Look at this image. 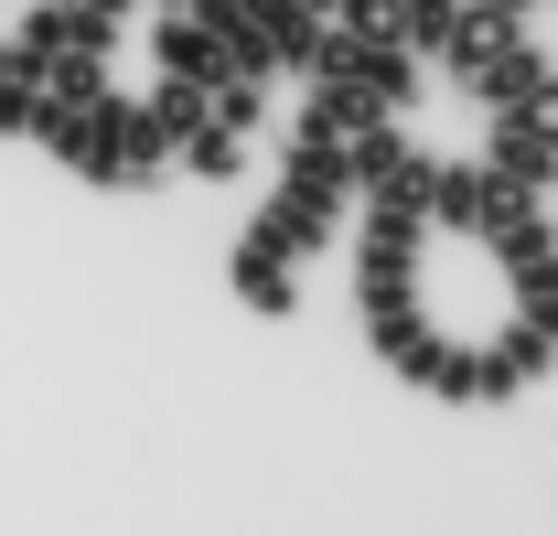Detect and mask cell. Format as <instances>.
Returning <instances> with one entry per match:
<instances>
[{
  "label": "cell",
  "mask_w": 558,
  "mask_h": 536,
  "mask_svg": "<svg viewBox=\"0 0 558 536\" xmlns=\"http://www.w3.org/2000/svg\"><path fill=\"white\" fill-rule=\"evenodd\" d=\"M365 312H376V343L409 365L418 387H451V398H515L548 365V290H526L494 258V236L429 215V204L376 194Z\"/></svg>",
  "instance_id": "6da1fadb"
},
{
  "label": "cell",
  "mask_w": 558,
  "mask_h": 536,
  "mask_svg": "<svg viewBox=\"0 0 558 536\" xmlns=\"http://www.w3.org/2000/svg\"><path fill=\"white\" fill-rule=\"evenodd\" d=\"M558 108H494V172L505 183H526V194H548V161H558Z\"/></svg>",
  "instance_id": "7a4b0ae2"
},
{
  "label": "cell",
  "mask_w": 558,
  "mask_h": 536,
  "mask_svg": "<svg viewBox=\"0 0 558 536\" xmlns=\"http://www.w3.org/2000/svg\"><path fill=\"white\" fill-rule=\"evenodd\" d=\"M279 194H301L312 215H344V204H354V161L333 150V139H301L290 172H279Z\"/></svg>",
  "instance_id": "3957f363"
},
{
  "label": "cell",
  "mask_w": 558,
  "mask_h": 536,
  "mask_svg": "<svg viewBox=\"0 0 558 536\" xmlns=\"http://www.w3.org/2000/svg\"><path fill=\"white\" fill-rule=\"evenodd\" d=\"M150 54H161V75H183V86H215V75H236V65H226V44H215L194 11H161Z\"/></svg>",
  "instance_id": "277c9868"
},
{
  "label": "cell",
  "mask_w": 558,
  "mask_h": 536,
  "mask_svg": "<svg viewBox=\"0 0 558 536\" xmlns=\"http://www.w3.org/2000/svg\"><path fill=\"white\" fill-rule=\"evenodd\" d=\"M236 301H247V312H290V301H301V279H290V258L247 236V247H236Z\"/></svg>",
  "instance_id": "5b68a950"
},
{
  "label": "cell",
  "mask_w": 558,
  "mask_h": 536,
  "mask_svg": "<svg viewBox=\"0 0 558 536\" xmlns=\"http://www.w3.org/2000/svg\"><path fill=\"white\" fill-rule=\"evenodd\" d=\"M323 236H333V215H312L301 194H269V215H258V247L301 258V247H323Z\"/></svg>",
  "instance_id": "8992f818"
},
{
  "label": "cell",
  "mask_w": 558,
  "mask_h": 536,
  "mask_svg": "<svg viewBox=\"0 0 558 536\" xmlns=\"http://www.w3.org/2000/svg\"><path fill=\"white\" fill-rule=\"evenodd\" d=\"M33 119H44V65L33 54H0V130L33 139Z\"/></svg>",
  "instance_id": "52a82bcc"
},
{
  "label": "cell",
  "mask_w": 558,
  "mask_h": 536,
  "mask_svg": "<svg viewBox=\"0 0 558 536\" xmlns=\"http://www.w3.org/2000/svg\"><path fill=\"white\" fill-rule=\"evenodd\" d=\"M65 11H86V22H119V11H130V0H65Z\"/></svg>",
  "instance_id": "ba28073f"
},
{
  "label": "cell",
  "mask_w": 558,
  "mask_h": 536,
  "mask_svg": "<svg viewBox=\"0 0 558 536\" xmlns=\"http://www.w3.org/2000/svg\"><path fill=\"white\" fill-rule=\"evenodd\" d=\"M161 11H194V0H161Z\"/></svg>",
  "instance_id": "9c48e42d"
}]
</instances>
